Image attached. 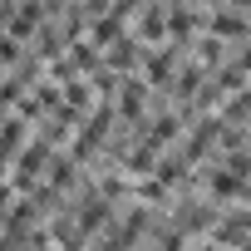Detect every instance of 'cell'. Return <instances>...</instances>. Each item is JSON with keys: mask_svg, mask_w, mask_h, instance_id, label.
<instances>
[{"mask_svg": "<svg viewBox=\"0 0 251 251\" xmlns=\"http://www.w3.org/2000/svg\"><path fill=\"white\" fill-rule=\"evenodd\" d=\"M45 163H50V143L45 138H35L30 148H20V158H15V187H30L45 173Z\"/></svg>", "mask_w": 251, "mask_h": 251, "instance_id": "6da1fadb", "label": "cell"}, {"mask_svg": "<svg viewBox=\"0 0 251 251\" xmlns=\"http://www.w3.org/2000/svg\"><path fill=\"white\" fill-rule=\"evenodd\" d=\"M118 113L128 118V123H138V113H143V84H138V79H123V89H118Z\"/></svg>", "mask_w": 251, "mask_h": 251, "instance_id": "7a4b0ae2", "label": "cell"}, {"mask_svg": "<svg viewBox=\"0 0 251 251\" xmlns=\"http://www.w3.org/2000/svg\"><path fill=\"white\" fill-rule=\"evenodd\" d=\"M25 123H30V118L15 113V118H5V128H0V158H5V163H10V153L20 148V138H25Z\"/></svg>", "mask_w": 251, "mask_h": 251, "instance_id": "3957f363", "label": "cell"}, {"mask_svg": "<svg viewBox=\"0 0 251 251\" xmlns=\"http://www.w3.org/2000/svg\"><path fill=\"white\" fill-rule=\"evenodd\" d=\"M5 168H10V163H5V158H0V177H5Z\"/></svg>", "mask_w": 251, "mask_h": 251, "instance_id": "277c9868", "label": "cell"}, {"mask_svg": "<svg viewBox=\"0 0 251 251\" xmlns=\"http://www.w3.org/2000/svg\"><path fill=\"white\" fill-rule=\"evenodd\" d=\"M246 202H251V187H246Z\"/></svg>", "mask_w": 251, "mask_h": 251, "instance_id": "5b68a950", "label": "cell"}, {"mask_svg": "<svg viewBox=\"0 0 251 251\" xmlns=\"http://www.w3.org/2000/svg\"><path fill=\"white\" fill-rule=\"evenodd\" d=\"M0 79H5V74H0Z\"/></svg>", "mask_w": 251, "mask_h": 251, "instance_id": "8992f818", "label": "cell"}]
</instances>
